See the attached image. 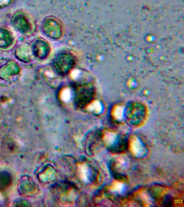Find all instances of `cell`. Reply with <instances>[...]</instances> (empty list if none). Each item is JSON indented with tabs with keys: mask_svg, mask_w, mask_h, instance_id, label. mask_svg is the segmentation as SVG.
Returning <instances> with one entry per match:
<instances>
[{
	"mask_svg": "<svg viewBox=\"0 0 184 207\" xmlns=\"http://www.w3.org/2000/svg\"><path fill=\"white\" fill-rule=\"evenodd\" d=\"M115 138V135L114 134H112V133H109V134H107L106 137H105V139H106V141L107 143H112V142L114 141Z\"/></svg>",
	"mask_w": 184,
	"mask_h": 207,
	"instance_id": "cell-3",
	"label": "cell"
},
{
	"mask_svg": "<svg viewBox=\"0 0 184 207\" xmlns=\"http://www.w3.org/2000/svg\"><path fill=\"white\" fill-rule=\"evenodd\" d=\"M80 174L82 179L84 181H88L89 178V170L86 165L83 164L80 167Z\"/></svg>",
	"mask_w": 184,
	"mask_h": 207,
	"instance_id": "cell-2",
	"label": "cell"
},
{
	"mask_svg": "<svg viewBox=\"0 0 184 207\" xmlns=\"http://www.w3.org/2000/svg\"><path fill=\"white\" fill-rule=\"evenodd\" d=\"M69 92L68 91H66L64 92L63 94V99L64 100H68L69 98L70 97V95H69Z\"/></svg>",
	"mask_w": 184,
	"mask_h": 207,
	"instance_id": "cell-7",
	"label": "cell"
},
{
	"mask_svg": "<svg viewBox=\"0 0 184 207\" xmlns=\"http://www.w3.org/2000/svg\"><path fill=\"white\" fill-rule=\"evenodd\" d=\"M122 189H123V185L122 184L119 183L115 184V189L116 190V191H121Z\"/></svg>",
	"mask_w": 184,
	"mask_h": 207,
	"instance_id": "cell-6",
	"label": "cell"
},
{
	"mask_svg": "<svg viewBox=\"0 0 184 207\" xmlns=\"http://www.w3.org/2000/svg\"><path fill=\"white\" fill-rule=\"evenodd\" d=\"M143 146L140 141L138 139H134L132 142V150L136 155L141 154L143 152Z\"/></svg>",
	"mask_w": 184,
	"mask_h": 207,
	"instance_id": "cell-1",
	"label": "cell"
},
{
	"mask_svg": "<svg viewBox=\"0 0 184 207\" xmlns=\"http://www.w3.org/2000/svg\"><path fill=\"white\" fill-rule=\"evenodd\" d=\"M90 109H91L92 111L98 112L100 111V107L98 105V104H93V105H92V106L90 107Z\"/></svg>",
	"mask_w": 184,
	"mask_h": 207,
	"instance_id": "cell-5",
	"label": "cell"
},
{
	"mask_svg": "<svg viewBox=\"0 0 184 207\" xmlns=\"http://www.w3.org/2000/svg\"><path fill=\"white\" fill-rule=\"evenodd\" d=\"M122 110L121 109H116L115 113V116L116 118L121 119L122 117Z\"/></svg>",
	"mask_w": 184,
	"mask_h": 207,
	"instance_id": "cell-4",
	"label": "cell"
}]
</instances>
